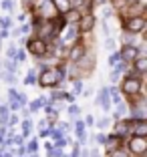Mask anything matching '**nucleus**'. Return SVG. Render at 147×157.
<instances>
[{
    "label": "nucleus",
    "mask_w": 147,
    "mask_h": 157,
    "mask_svg": "<svg viewBox=\"0 0 147 157\" xmlns=\"http://www.w3.org/2000/svg\"><path fill=\"white\" fill-rule=\"evenodd\" d=\"M52 4H55L56 8L60 10V12H67V10H71V4H69V0H52Z\"/></svg>",
    "instance_id": "nucleus-12"
},
{
    "label": "nucleus",
    "mask_w": 147,
    "mask_h": 157,
    "mask_svg": "<svg viewBox=\"0 0 147 157\" xmlns=\"http://www.w3.org/2000/svg\"><path fill=\"white\" fill-rule=\"evenodd\" d=\"M111 157H127V155H125V153H121V151H117V153H113Z\"/></svg>",
    "instance_id": "nucleus-36"
},
{
    "label": "nucleus",
    "mask_w": 147,
    "mask_h": 157,
    "mask_svg": "<svg viewBox=\"0 0 147 157\" xmlns=\"http://www.w3.org/2000/svg\"><path fill=\"white\" fill-rule=\"evenodd\" d=\"M117 78H119V73H115V71H113V73H111V81H113V83H117Z\"/></svg>",
    "instance_id": "nucleus-30"
},
{
    "label": "nucleus",
    "mask_w": 147,
    "mask_h": 157,
    "mask_svg": "<svg viewBox=\"0 0 147 157\" xmlns=\"http://www.w3.org/2000/svg\"><path fill=\"white\" fill-rule=\"evenodd\" d=\"M28 51L32 52V55H37V56H44L46 55V44H44V40H30L28 42Z\"/></svg>",
    "instance_id": "nucleus-4"
},
{
    "label": "nucleus",
    "mask_w": 147,
    "mask_h": 157,
    "mask_svg": "<svg viewBox=\"0 0 147 157\" xmlns=\"http://www.w3.org/2000/svg\"><path fill=\"white\" fill-rule=\"evenodd\" d=\"M129 149H131L133 153H137V155H141V153L147 149V141L143 137H135V139L129 141Z\"/></svg>",
    "instance_id": "nucleus-5"
},
{
    "label": "nucleus",
    "mask_w": 147,
    "mask_h": 157,
    "mask_svg": "<svg viewBox=\"0 0 147 157\" xmlns=\"http://www.w3.org/2000/svg\"><path fill=\"white\" fill-rule=\"evenodd\" d=\"M37 149H38V143H37V141H30V143H28V151H32V153H34Z\"/></svg>",
    "instance_id": "nucleus-24"
},
{
    "label": "nucleus",
    "mask_w": 147,
    "mask_h": 157,
    "mask_svg": "<svg viewBox=\"0 0 147 157\" xmlns=\"http://www.w3.org/2000/svg\"><path fill=\"white\" fill-rule=\"evenodd\" d=\"M119 56H121L123 60H135V59L139 56V51L135 48V46H125V48H123V52H121Z\"/></svg>",
    "instance_id": "nucleus-6"
},
{
    "label": "nucleus",
    "mask_w": 147,
    "mask_h": 157,
    "mask_svg": "<svg viewBox=\"0 0 147 157\" xmlns=\"http://www.w3.org/2000/svg\"><path fill=\"white\" fill-rule=\"evenodd\" d=\"M83 52H85V48H83V46H81V44H77V46H75V48H73V51H71V59H73V60H77L79 56L83 55Z\"/></svg>",
    "instance_id": "nucleus-16"
},
{
    "label": "nucleus",
    "mask_w": 147,
    "mask_h": 157,
    "mask_svg": "<svg viewBox=\"0 0 147 157\" xmlns=\"http://www.w3.org/2000/svg\"><path fill=\"white\" fill-rule=\"evenodd\" d=\"M60 78H63V71H56V69H51V71H42L41 75V85L42 87H52V85H59Z\"/></svg>",
    "instance_id": "nucleus-1"
},
{
    "label": "nucleus",
    "mask_w": 147,
    "mask_h": 157,
    "mask_svg": "<svg viewBox=\"0 0 147 157\" xmlns=\"http://www.w3.org/2000/svg\"><path fill=\"white\" fill-rule=\"evenodd\" d=\"M8 56H16V46H14V44H10V48H8Z\"/></svg>",
    "instance_id": "nucleus-27"
},
{
    "label": "nucleus",
    "mask_w": 147,
    "mask_h": 157,
    "mask_svg": "<svg viewBox=\"0 0 147 157\" xmlns=\"http://www.w3.org/2000/svg\"><path fill=\"white\" fill-rule=\"evenodd\" d=\"M139 89H141V83H139V78H135V77L125 78V83H123V91L127 93V95H137Z\"/></svg>",
    "instance_id": "nucleus-3"
},
{
    "label": "nucleus",
    "mask_w": 147,
    "mask_h": 157,
    "mask_svg": "<svg viewBox=\"0 0 147 157\" xmlns=\"http://www.w3.org/2000/svg\"><path fill=\"white\" fill-rule=\"evenodd\" d=\"M93 157H97V155H95V153H93Z\"/></svg>",
    "instance_id": "nucleus-39"
},
{
    "label": "nucleus",
    "mask_w": 147,
    "mask_h": 157,
    "mask_svg": "<svg viewBox=\"0 0 147 157\" xmlns=\"http://www.w3.org/2000/svg\"><path fill=\"white\" fill-rule=\"evenodd\" d=\"M8 36V30H0V38H6Z\"/></svg>",
    "instance_id": "nucleus-37"
},
{
    "label": "nucleus",
    "mask_w": 147,
    "mask_h": 157,
    "mask_svg": "<svg viewBox=\"0 0 147 157\" xmlns=\"http://www.w3.org/2000/svg\"><path fill=\"white\" fill-rule=\"evenodd\" d=\"M143 28H145V18H143V16H133V18L127 20V30L131 34L133 33H141Z\"/></svg>",
    "instance_id": "nucleus-2"
},
{
    "label": "nucleus",
    "mask_w": 147,
    "mask_h": 157,
    "mask_svg": "<svg viewBox=\"0 0 147 157\" xmlns=\"http://www.w3.org/2000/svg\"><path fill=\"white\" fill-rule=\"evenodd\" d=\"M6 69H8V73H14V71H16V69H14V63H8V65H6Z\"/></svg>",
    "instance_id": "nucleus-31"
},
{
    "label": "nucleus",
    "mask_w": 147,
    "mask_h": 157,
    "mask_svg": "<svg viewBox=\"0 0 147 157\" xmlns=\"http://www.w3.org/2000/svg\"><path fill=\"white\" fill-rule=\"evenodd\" d=\"M41 10H42V14H44V16H51V14H52V4H48V2L44 0V2L41 4Z\"/></svg>",
    "instance_id": "nucleus-18"
},
{
    "label": "nucleus",
    "mask_w": 147,
    "mask_h": 157,
    "mask_svg": "<svg viewBox=\"0 0 147 157\" xmlns=\"http://www.w3.org/2000/svg\"><path fill=\"white\" fill-rule=\"evenodd\" d=\"M99 103H101V107L105 109V111L111 107V103H109V93H107L105 89L101 91V95H99V99H97V105H99Z\"/></svg>",
    "instance_id": "nucleus-9"
},
{
    "label": "nucleus",
    "mask_w": 147,
    "mask_h": 157,
    "mask_svg": "<svg viewBox=\"0 0 147 157\" xmlns=\"http://www.w3.org/2000/svg\"><path fill=\"white\" fill-rule=\"evenodd\" d=\"M109 125V119H101L99 121V129H103V127H107Z\"/></svg>",
    "instance_id": "nucleus-29"
},
{
    "label": "nucleus",
    "mask_w": 147,
    "mask_h": 157,
    "mask_svg": "<svg viewBox=\"0 0 147 157\" xmlns=\"http://www.w3.org/2000/svg\"><path fill=\"white\" fill-rule=\"evenodd\" d=\"M129 2H131V4H135V2H137V0H129Z\"/></svg>",
    "instance_id": "nucleus-38"
},
{
    "label": "nucleus",
    "mask_w": 147,
    "mask_h": 157,
    "mask_svg": "<svg viewBox=\"0 0 147 157\" xmlns=\"http://www.w3.org/2000/svg\"><path fill=\"white\" fill-rule=\"evenodd\" d=\"M93 26H95V18H93L91 14H89V16H85V18H81V30H83V33L91 30Z\"/></svg>",
    "instance_id": "nucleus-8"
},
{
    "label": "nucleus",
    "mask_w": 147,
    "mask_h": 157,
    "mask_svg": "<svg viewBox=\"0 0 147 157\" xmlns=\"http://www.w3.org/2000/svg\"><path fill=\"white\" fill-rule=\"evenodd\" d=\"M2 8L4 10H12V2H10V0H4V2H2Z\"/></svg>",
    "instance_id": "nucleus-25"
},
{
    "label": "nucleus",
    "mask_w": 147,
    "mask_h": 157,
    "mask_svg": "<svg viewBox=\"0 0 147 157\" xmlns=\"http://www.w3.org/2000/svg\"><path fill=\"white\" fill-rule=\"evenodd\" d=\"M105 46H107V48H113V46H115V42H113V40H111V38H109V40L105 42Z\"/></svg>",
    "instance_id": "nucleus-32"
},
{
    "label": "nucleus",
    "mask_w": 147,
    "mask_h": 157,
    "mask_svg": "<svg viewBox=\"0 0 147 157\" xmlns=\"http://www.w3.org/2000/svg\"><path fill=\"white\" fill-rule=\"evenodd\" d=\"M119 59H121V56H119V52H115V55H111V56H109V65H115V63H117Z\"/></svg>",
    "instance_id": "nucleus-22"
},
{
    "label": "nucleus",
    "mask_w": 147,
    "mask_h": 157,
    "mask_svg": "<svg viewBox=\"0 0 147 157\" xmlns=\"http://www.w3.org/2000/svg\"><path fill=\"white\" fill-rule=\"evenodd\" d=\"M69 113H71V115H77V113H79V109H77V107H71V109H69Z\"/></svg>",
    "instance_id": "nucleus-34"
},
{
    "label": "nucleus",
    "mask_w": 147,
    "mask_h": 157,
    "mask_svg": "<svg viewBox=\"0 0 147 157\" xmlns=\"http://www.w3.org/2000/svg\"><path fill=\"white\" fill-rule=\"evenodd\" d=\"M77 36V28L75 26H69L67 30H64V36H63V40L67 42V40H73V38Z\"/></svg>",
    "instance_id": "nucleus-14"
},
{
    "label": "nucleus",
    "mask_w": 147,
    "mask_h": 157,
    "mask_svg": "<svg viewBox=\"0 0 147 157\" xmlns=\"http://www.w3.org/2000/svg\"><path fill=\"white\" fill-rule=\"evenodd\" d=\"M0 26H2V30H6V28L10 26V18H8V16H4V18H0Z\"/></svg>",
    "instance_id": "nucleus-20"
},
{
    "label": "nucleus",
    "mask_w": 147,
    "mask_h": 157,
    "mask_svg": "<svg viewBox=\"0 0 147 157\" xmlns=\"http://www.w3.org/2000/svg\"><path fill=\"white\" fill-rule=\"evenodd\" d=\"M42 101H44V99H38V101H34V103H32V105H30V109H32V111H37V109H41Z\"/></svg>",
    "instance_id": "nucleus-21"
},
{
    "label": "nucleus",
    "mask_w": 147,
    "mask_h": 157,
    "mask_svg": "<svg viewBox=\"0 0 147 157\" xmlns=\"http://www.w3.org/2000/svg\"><path fill=\"white\" fill-rule=\"evenodd\" d=\"M135 69H137L139 73H143V71L147 69V59L145 56H137V59H135Z\"/></svg>",
    "instance_id": "nucleus-13"
},
{
    "label": "nucleus",
    "mask_w": 147,
    "mask_h": 157,
    "mask_svg": "<svg viewBox=\"0 0 147 157\" xmlns=\"http://www.w3.org/2000/svg\"><path fill=\"white\" fill-rule=\"evenodd\" d=\"M129 129H131V125H129L127 121H121V123L115 125V135L117 137H123V135H127Z\"/></svg>",
    "instance_id": "nucleus-7"
},
{
    "label": "nucleus",
    "mask_w": 147,
    "mask_h": 157,
    "mask_svg": "<svg viewBox=\"0 0 147 157\" xmlns=\"http://www.w3.org/2000/svg\"><path fill=\"white\" fill-rule=\"evenodd\" d=\"M115 145H117V139H109V141H107V147L109 149H113Z\"/></svg>",
    "instance_id": "nucleus-28"
},
{
    "label": "nucleus",
    "mask_w": 147,
    "mask_h": 157,
    "mask_svg": "<svg viewBox=\"0 0 147 157\" xmlns=\"http://www.w3.org/2000/svg\"><path fill=\"white\" fill-rule=\"evenodd\" d=\"M133 131H135V135H137V137H145V133H147V123H145V121H137V123H135V127H133Z\"/></svg>",
    "instance_id": "nucleus-10"
},
{
    "label": "nucleus",
    "mask_w": 147,
    "mask_h": 157,
    "mask_svg": "<svg viewBox=\"0 0 147 157\" xmlns=\"http://www.w3.org/2000/svg\"><path fill=\"white\" fill-rule=\"evenodd\" d=\"M64 20L69 24H75L77 20H81V14H79L77 10H67V12H64Z\"/></svg>",
    "instance_id": "nucleus-11"
},
{
    "label": "nucleus",
    "mask_w": 147,
    "mask_h": 157,
    "mask_svg": "<svg viewBox=\"0 0 147 157\" xmlns=\"http://www.w3.org/2000/svg\"><path fill=\"white\" fill-rule=\"evenodd\" d=\"M97 143H105V135H97Z\"/></svg>",
    "instance_id": "nucleus-33"
},
{
    "label": "nucleus",
    "mask_w": 147,
    "mask_h": 157,
    "mask_svg": "<svg viewBox=\"0 0 147 157\" xmlns=\"http://www.w3.org/2000/svg\"><path fill=\"white\" fill-rule=\"evenodd\" d=\"M38 34H41L42 38H46V36H48V34H52V26H51V24H48V22H46L44 26L41 28V33H38ZM42 38H41V40H42Z\"/></svg>",
    "instance_id": "nucleus-17"
},
{
    "label": "nucleus",
    "mask_w": 147,
    "mask_h": 157,
    "mask_svg": "<svg viewBox=\"0 0 147 157\" xmlns=\"http://www.w3.org/2000/svg\"><path fill=\"white\" fill-rule=\"evenodd\" d=\"M81 89H83V85H81V83L75 85V93H81Z\"/></svg>",
    "instance_id": "nucleus-35"
},
{
    "label": "nucleus",
    "mask_w": 147,
    "mask_h": 157,
    "mask_svg": "<svg viewBox=\"0 0 147 157\" xmlns=\"http://www.w3.org/2000/svg\"><path fill=\"white\" fill-rule=\"evenodd\" d=\"M77 137H79V141H87V133H85V125L79 121L77 123Z\"/></svg>",
    "instance_id": "nucleus-15"
},
{
    "label": "nucleus",
    "mask_w": 147,
    "mask_h": 157,
    "mask_svg": "<svg viewBox=\"0 0 147 157\" xmlns=\"http://www.w3.org/2000/svg\"><path fill=\"white\" fill-rule=\"evenodd\" d=\"M6 117H8V109H6V107H0V123H2V125L8 121Z\"/></svg>",
    "instance_id": "nucleus-19"
},
{
    "label": "nucleus",
    "mask_w": 147,
    "mask_h": 157,
    "mask_svg": "<svg viewBox=\"0 0 147 157\" xmlns=\"http://www.w3.org/2000/svg\"><path fill=\"white\" fill-rule=\"evenodd\" d=\"M26 2H28V0H26Z\"/></svg>",
    "instance_id": "nucleus-40"
},
{
    "label": "nucleus",
    "mask_w": 147,
    "mask_h": 157,
    "mask_svg": "<svg viewBox=\"0 0 147 157\" xmlns=\"http://www.w3.org/2000/svg\"><path fill=\"white\" fill-rule=\"evenodd\" d=\"M123 40H125V44H127V46H129V42H131V46H133L135 36H131V34H125V36H123Z\"/></svg>",
    "instance_id": "nucleus-23"
},
{
    "label": "nucleus",
    "mask_w": 147,
    "mask_h": 157,
    "mask_svg": "<svg viewBox=\"0 0 147 157\" xmlns=\"http://www.w3.org/2000/svg\"><path fill=\"white\" fill-rule=\"evenodd\" d=\"M32 81H34V71H30L26 77V85H32Z\"/></svg>",
    "instance_id": "nucleus-26"
}]
</instances>
